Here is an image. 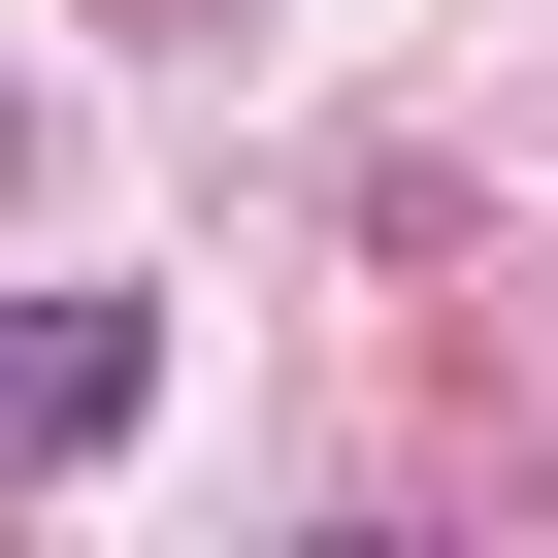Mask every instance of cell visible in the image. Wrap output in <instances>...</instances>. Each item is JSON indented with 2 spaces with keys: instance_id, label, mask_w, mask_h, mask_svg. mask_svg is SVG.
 Returning a JSON list of instances; mask_svg holds the SVG:
<instances>
[{
  "instance_id": "obj_1",
  "label": "cell",
  "mask_w": 558,
  "mask_h": 558,
  "mask_svg": "<svg viewBox=\"0 0 558 558\" xmlns=\"http://www.w3.org/2000/svg\"><path fill=\"white\" fill-rule=\"evenodd\" d=\"M132 395H165V296H0V493L132 460Z\"/></svg>"
}]
</instances>
